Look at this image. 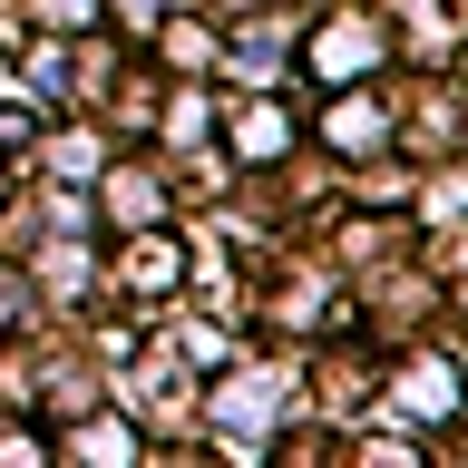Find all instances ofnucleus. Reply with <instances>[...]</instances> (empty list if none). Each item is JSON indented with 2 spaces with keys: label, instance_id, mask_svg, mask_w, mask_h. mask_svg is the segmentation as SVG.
Wrapping results in <instances>:
<instances>
[{
  "label": "nucleus",
  "instance_id": "1",
  "mask_svg": "<svg viewBox=\"0 0 468 468\" xmlns=\"http://www.w3.org/2000/svg\"><path fill=\"white\" fill-rule=\"evenodd\" d=\"M127 273H137L146 292H156V283H176V273H186V244H176V234H146L137 254H127Z\"/></svg>",
  "mask_w": 468,
  "mask_h": 468
}]
</instances>
